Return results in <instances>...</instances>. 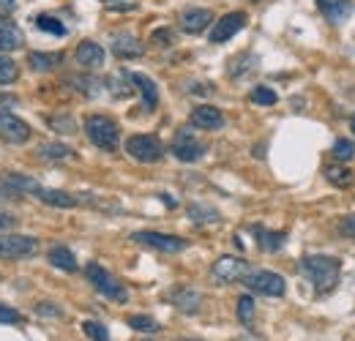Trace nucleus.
Instances as JSON below:
<instances>
[{"instance_id":"1","label":"nucleus","mask_w":355,"mask_h":341,"mask_svg":"<svg viewBox=\"0 0 355 341\" xmlns=\"http://www.w3.org/2000/svg\"><path fill=\"white\" fill-rule=\"evenodd\" d=\"M301 270L309 276V281L314 284V290L320 295L336 290L339 284V276H342V262L336 256H325V254H309L301 262Z\"/></svg>"},{"instance_id":"2","label":"nucleus","mask_w":355,"mask_h":341,"mask_svg":"<svg viewBox=\"0 0 355 341\" xmlns=\"http://www.w3.org/2000/svg\"><path fill=\"white\" fill-rule=\"evenodd\" d=\"M85 134H88V139L96 148H101L107 153L118 150L121 128H118V123L112 118H107V115H90L88 121H85Z\"/></svg>"},{"instance_id":"3","label":"nucleus","mask_w":355,"mask_h":341,"mask_svg":"<svg viewBox=\"0 0 355 341\" xmlns=\"http://www.w3.org/2000/svg\"><path fill=\"white\" fill-rule=\"evenodd\" d=\"M85 276H88V281L96 287V292H101L104 298L110 300H118V303H126L129 298V292L123 290V284L110 273V270H104L101 265H96V262H90L88 268H85Z\"/></svg>"},{"instance_id":"4","label":"nucleus","mask_w":355,"mask_h":341,"mask_svg":"<svg viewBox=\"0 0 355 341\" xmlns=\"http://www.w3.org/2000/svg\"><path fill=\"white\" fill-rule=\"evenodd\" d=\"M126 153L139 164H156L164 156V145L150 134H134L126 139Z\"/></svg>"},{"instance_id":"5","label":"nucleus","mask_w":355,"mask_h":341,"mask_svg":"<svg viewBox=\"0 0 355 341\" xmlns=\"http://www.w3.org/2000/svg\"><path fill=\"white\" fill-rule=\"evenodd\" d=\"M134 243L139 246H148V249H156V252H164V254H178V252H186V241L178 238V235H164V232H153V229H142V232H134L132 235Z\"/></svg>"},{"instance_id":"6","label":"nucleus","mask_w":355,"mask_h":341,"mask_svg":"<svg viewBox=\"0 0 355 341\" xmlns=\"http://www.w3.org/2000/svg\"><path fill=\"white\" fill-rule=\"evenodd\" d=\"M243 281H246L249 290H254L266 298H282L287 292V281L279 273H270V270H252Z\"/></svg>"},{"instance_id":"7","label":"nucleus","mask_w":355,"mask_h":341,"mask_svg":"<svg viewBox=\"0 0 355 341\" xmlns=\"http://www.w3.org/2000/svg\"><path fill=\"white\" fill-rule=\"evenodd\" d=\"M170 150H173V156H175L178 161H186V164H191V161H200L205 153H208V148H205V142H200L191 131H178L175 139H173V145H170Z\"/></svg>"},{"instance_id":"8","label":"nucleus","mask_w":355,"mask_h":341,"mask_svg":"<svg viewBox=\"0 0 355 341\" xmlns=\"http://www.w3.org/2000/svg\"><path fill=\"white\" fill-rule=\"evenodd\" d=\"M39 252V241L28 235H0V259H25Z\"/></svg>"},{"instance_id":"9","label":"nucleus","mask_w":355,"mask_h":341,"mask_svg":"<svg viewBox=\"0 0 355 341\" xmlns=\"http://www.w3.org/2000/svg\"><path fill=\"white\" fill-rule=\"evenodd\" d=\"M252 273L249 262L241 256H219L214 262V279L222 284H232V281H243Z\"/></svg>"},{"instance_id":"10","label":"nucleus","mask_w":355,"mask_h":341,"mask_svg":"<svg viewBox=\"0 0 355 341\" xmlns=\"http://www.w3.org/2000/svg\"><path fill=\"white\" fill-rule=\"evenodd\" d=\"M246 14L243 11H230L224 14L219 22H214V30H211V44H224L230 42L235 33H241L246 28Z\"/></svg>"},{"instance_id":"11","label":"nucleus","mask_w":355,"mask_h":341,"mask_svg":"<svg viewBox=\"0 0 355 341\" xmlns=\"http://www.w3.org/2000/svg\"><path fill=\"white\" fill-rule=\"evenodd\" d=\"M0 139L8 145H22L31 139V126L11 112H0Z\"/></svg>"},{"instance_id":"12","label":"nucleus","mask_w":355,"mask_h":341,"mask_svg":"<svg viewBox=\"0 0 355 341\" xmlns=\"http://www.w3.org/2000/svg\"><path fill=\"white\" fill-rule=\"evenodd\" d=\"M211 22H214V14H211L208 8H186V11L180 14V30H183V33H191V36L202 33Z\"/></svg>"},{"instance_id":"13","label":"nucleus","mask_w":355,"mask_h":341,"mask_svg":"<svg viewBox=\"0 0 355 341\" xmlns=\"http://www.w3.org/2000/svg\"><path fill=\"white\" fill-rule=\"evenodd\" d=\"M189 121H191V126L194 128H205V131H214V128L224 126V115L216 110V107H208V104L194 107Z\"/></svg>"},{"instance_id":"14","label":"nucleus","mask_w":355,"mask_h":341,"mask_svg":"<svg viewBox=\"0 0 355 341\" xmlns=\"http://www.w3.org/2000/svg\"><path fill=\"white\" fill-rule=\"evenodd\" d=\"M112 52H115V58H121V60H132V58H139V55L145 52V46H142L139 39L132 36V33H115V36H112Z\"/></svg>"},{"instance_id":"15","label":"nucleus","mask_w":355,"mask_h":341,"mask_svg":"<svg viewBox=\"0 0 355 341\" xmlns=\"http://www.w3.org/2000/svg\"><path fill=\"white\" fill-rule=\"evenodd\" d=\"M170 300L175 303L180 311H186V314H197L200 306H202V295L197 290H191V287H178V290H173Z\"/></svg>"},{"instance_id":"16","label":"nucleus","mask_w":355,"mask_h":341,"mask_svg":"<svg viewBox=\"0 0 355 341\" xmlns=\"http://www.w3.org/2000/svg\"><path fill=\"white\" fill-rule=\"evenodd\" d=\"M74 58H77V63L85 66V69H98V66H104V49H101V44H96V42H83L77 46Z\"/></svg>"},{"instance_id":"17","label":"nucleus","mask_w":355,"mask_h":341,"mask_svg":"<svg viewBox=\"0 0 355 341\" xmlns=\"http://www.w3.org/2000/svg\"><path fill=\"white\" fill-rule=\"evenodd\" d=\"M0 183H3L6 189H11L17 197H19V194H36V191L42 189L33 177H25V175H17V172H6Z\"/></svg>"},{"instance_id":"18","label":"nucleus","mask_w":355,"mask_h":341,"mask_svg":"<svg viewBox=\"0 0 355 341\" xmlns=\"http://www.w3.org/2000/svg\"><path fill=\"white\" fill-rule=\"evenodd\" d=\"M320 11H322L334 25H339V22H345V19L350 17L353 0H320Z\"/></svg>"},{"instance_id":"19","label":"nucleus","mask_w":355,"mask_h":341,"mask_svg":"<svg viewBox=\"0 0 355 341\" xmlns=\"http://www.w3.org/2000/svg\"><path fill=\"white\" fill-rule=\"evenodd\" d=\"M132 82L137 85V90L142 93V107L150 112V110H156V104H159V90H156V82L150 80V77H145V74H132Z\"/></svg>"},{"instance_id":"20","label":"nucleus","mask_w":355,"mask_h":341,"mask_svg":"<svg viewBox=\"0 0 355 341\" xmlns=\"http://www.w3.org/2000/svg\"><path fill=\"white\" fill-rule=\"evenodd\" d=\"M36 197L44 202V205H52V208H74L80 200L74 194H66V191H58V189H39Z\"/></svg>"},{"instance_id":"21","label":"nucleus","mask_w":355,"mask_h":341,"mask_svg":"<svg viewBox=\"0 0 355 341\" xmlns=\"http://www.w3.org/2000/svg\"><path fill=\"white\" fill-rule=\"evenodd\" d=\"M22 44H25V36L14 22H0V52H14Z\"/></svg>"},{"instance_id":"22","label":"nucleus","mask_w":355,"mask_h":341,"mask_svg":"<svg viewBox=\"0 0 355 341\" xmlns=\"http://www.w3.org/2000/svg\"><path fill=\"white\" fill-rule=\"evenodd\" d=\"M46 256H49V262L58 270H66V273H74L77 270V256L71 254V249H66V246H52Z\"/></svg>"},{"instance_id":"23","label":"nucleus","mask_w":355,"mask_h":341,"mask_svg":"<svg viewBox=\"0 0 355 341\" xmlns=\"http://www.w3.org/2000/svg\"><path fill=\"white\" fill-rule=\"evenodd\" d=\"M252 232L257 235L263 252H279L284 246V241H287V232H268L266 227H252Z\"/></svg>"},{"instance_id":"24","label":"nucleus","mask_w":355,"mask_h":341,"mask_svg":"<svg viewBox=\"0 0 355 341\" xmlns=\"http://www.w3.org/2000/svg\"><path fill=\"white\" fill-rule=\"evenodd\" d=\"M28 63H31L36 71H52L55 66L63 63V55H60V52H31V55H28Z\"/></svg>"},{"instance_id":"25","label":"nucleus","mask_w":355,"mask_h":341,"mask_svg":"<svg viewBox=\"0 0 355 341\" xmlns=\"http://www.w3.org/2000/svg\"><path fill=\"white\" fill-rule=\"evenodd\" d=\"M189 218H191L194 224H216V221H222L219 211H214L211 205H200V202L189 205Z\"/></svg>"},{"instance_id":"26","label":"nucleus","mask_w":355,"mask_h":341,"mask_svg":"<svg viewBox=\"0 0 355 341\" xmlns=\"http://www.w3.org/2000/svg\"><path fill=\"white\" fill-rule=\"evenodd\" d=\"M74 150L69 145H60V142H46L39 148V156L42 159H49V161H60V159H69Z\"/></svg>"},{"instance_id":"27","label":"nucleus","mask_w":355,"mask_h":341,"mask_svg":"<svg viewBox=\"0 0 355 341\" xmlns=\"http://www.w3.org/2000/svg\"><path fill=\"white\" fill-rule=\"evenodd\" d=\"M107 85L112 87V96H118V98H126V96H132L134 93L132 74H126V71H121L118 77H110V82H107Z\"/></svg>"},{"instance_id":"28","label":"nucleus","mask_w":355,"mask_h":341,"mask_svg":"<svg viewBox=\"0 0 355 341\" xmlns=\"http://www.w3.org/2000/svg\"><path fill=\"white\" fill-rule=\"evenodd\" d=\"M36 25H39V30H44V33L66 36V25H63L58 17H52V14H39V17H36Z\"/></svg>"},{"instance_id":"29","label":"nucleus","mask_w":355,"mask_h":341,"mask_svg":"<svg viewBox=\"0 0 355 341\" xmlns=\"http://www.w3.org/2000/svg\"><path fill=\"white\" fill-rule=\"evenodd\" d=\"M129 328L139 331V333H159L162 331V325L153 317H148V314H134V317H129Z\"/></svg>"},{"instance_id":"30","label":"nucleus","mask_w":355,"mask_h":341,"mask_svg":"<svg viewBox=\"0 0 355 341\" xmlns=\"http://www.w3.org/2000/svg\"><path fill=\"white\" fill-rule=\"evenodd\" d=\"M17 80H19V66L8 55H0V85H11Z\"/></svg>"},{"instance_id":"31","label":"nucleus","mask_w":355,"mask_h":341,"mask_svg":"<svg viewBox=\"0 0 355 341\" xmlns=\"http://www.w3.org/2000/svg\"><path fill=\"white\" fill-rule=\"evenodd\" d=\"M238 320L243 325H252V320H254V298L252 295H241L238 298Z\"/></svg>"},{"instance_id":"32","label":"nucleus","mask_w":355,"mask_h":341,"mask_svg":"<svg viewBox=\"0 0 355 341\" xmlns=\"http://www.w3.org/2000/svg\"><path fill=\"white\" fill-rule=\"evenodd\" d=\"M49 126L55 128L58 134H77V121L69 118V115H52L49 118Z\"/></svg>"},{"instance_id":"33","label":"nucleus","mask_w":355,"mask_h":341,"mask_svg":"<svg viewBox=\"0 0 355 341\" xmlns=\"http://www.w3.org/2000/svg\"><path fill=\"white\" fill-rule=\"evenodd\" d=\"M353 156H355L353 139H336V142H334V159H336V161H350Z\"/></svg>"},{"instance_id":"34","label":"nucleus","mask_w":355,"mask_h":341,"mask_svg":"<svg viewBox=\"0 0 355 341\" xmlns=\"http://www.w3.org/2000/svg\"><path fill=\"white\" fill-rule=\"evenodd\" d=\"M328 180L334 183V186H350L353 183V172L345 170V167H328Z\"/></svg>"},{"instance_id":"35","label":"nucleus","mask_w":355,"mask_h":341,"mask_svg":"<svg viewBox=\"0 0 355 341\" xmlns=\"http://www.w3.org/2000/svg\"><path fill=\"white\" fill-rule=\"evenodd\" d=\"M83 331H85V336L93 341H110V331L101 325V322H93V320H88L85 325H83Z\"/></svg>"},{"instance_id":"36","label":"nucleus","mask_w":355,"mask_h":341,"mask_svg":"<svg viewBox=\"0 0 355 341\" xmlns=\"http://www.w3.org/2000/svg\"><path fill=\"white\" fill-rule=\"evenodd\" d=\"M254 104H263V107H270V104H276V93L266 85H257L252 90V96H249Z\"/></svg>"},{"instance_id":"37","label":"nucleus","mask_w":355,"mask_h":341,"mask_svg":"<svg viewBox=\"0 0 355 341\" xmlns=\"http://www.w3.org/2000/svg\"><path fill=\"white\" fill-rule=\"evenodd\" d=\"M150 42L159 44V46H173V42H175V33H173L170 28H162V30H153Z\"/></svg>"},{"instance_id":"38","label":"nucleus","mask_w":355,"mask_h":341,"mask_svg":"<svg viewBox=\"0 0 355 341\" xmlns=\"http://www.w3.org/2000/svg\"><path fill=\"white\" fill-rule=\"evenodd\" d=\"M0 322L3 325H17V322H22V314L8 308V306H0Z\"/></svg>"},{"instance_id":"39","label":"nucleus","mask_w":355,"mask_h":341,"mask_svg":"<svg viewBox=\"0 0 355 341\" xmlns=\"http://www.w3.org/2000/svg\"><path fill=\"white\" fill-rule=\"evenodd\" d=\"M339 232H342L345 238H355V213L345 216V218L339 221Z\"/></svg>"},{"instance_id":"40","label":"nucleus","mask_w":355,"mask_h":341,"mask_svg":"<svg viewBox=\"0 0 355 341\" xmlns=\"http://www.w3.org/2000/svg\"><path fill=\"white\" fill-rule=\"evenodd\" d=\"M14 8H17V0H0V22L8 19L14 14Z\"/></svg>"},{"instance_id":"41","label":"nucleus","mask_w":355,"mask_h":341,"mask_svg":"<svg viewBox=\"0 0 355 341\" xmlns=\"http://www.w3.org/2000/svg\"><path fill=\"white\" fill-rule=\"evenodd\" d=\"M42 317H60V308L55 306V303H39V308H36Z\"/></svg>"},{"instance_id":"42","label":"nucleus","mask_w":355,"mask_h":341,"mask_svg":"<svg viewBox=\"0 0 355 341\" xmlns=\"http://www.w3.org/2000/svg\"><path fill=\"white\" fill-rule=\"evenodd\" d=\"M14 224H17V218H14V216H8V213H3V211H0V232H3V229H11Z\"/></svg>"},{"instance_id":"43","label":"nucleus","mask_w":355,"mask_h":341,"mask_svg":"<svg viewBox=\"0 0 355 341\" xmlns=\"http://www.w3.org/2000/svg\"><path fill=\"white\" fill-rule=\"evenodd\" d=\"M0 200H19V197H17L11 189H6V186L0 183Z\"/></svg>"},{"instance_id":"44","label":"nucleus","mask_w":355,"mask_h":341,"mask_svg":"<svg viewBox=\"0 0 355 341\" xmlns=\"http://www.w3.org/2000/svg\"><path fill=\"white\" fill-rule=\"evenodd\" d=\"M350 126H353V131H355V115H353V121H350Z\"/></svg>"},{"instance_id":"45","label":"nucleus","mask_w":355,"mask_h":341,"mask_svg":"<svg viewBox=\"0 0 355 341\" xmlns=\"http://www.w3.org/2000/svg\"><path fill=\"white\" fill-rule=\"evenodd\" d=\"M178 341H200V339H178Z\"/></svg>"}]
</instances>
